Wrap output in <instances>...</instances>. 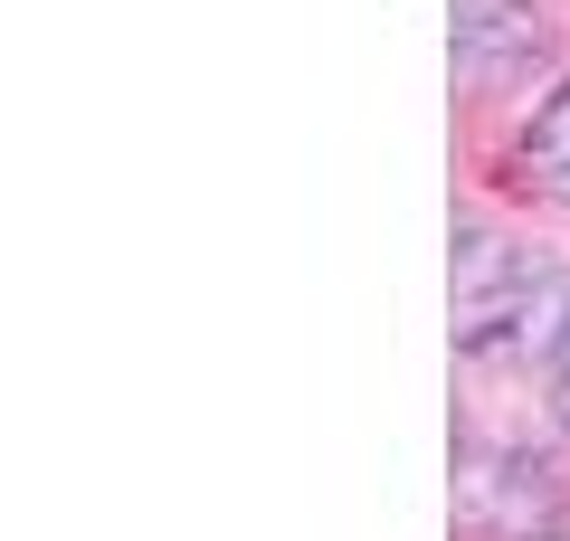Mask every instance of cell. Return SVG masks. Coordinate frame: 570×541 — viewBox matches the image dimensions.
Returning a JSON list of instances; mask_svg holds the SVG:
<instances>
[{
    "label": "cell",
    "instance_id": "2",
    "mask_svg": "<svg viewBox=\"0 0 570 541\" xmlns=\"http://www.w3.org/2000/svg\"><path fill=\"white\" fill-rule=\"evenodd\" d=\"M523 171H532V190H551V200H570V86L532 115V134H523Z\"/></svg>",
    "mask_w": 570,
    "mask_h": 541
},
{
    "label": "cell",
    "instance_id": "1",
    "mask_svg": "<svg viewBox=\"0 0 570 541\" xmlns=\"http://www.w3.org/2000/svg\"><path fill=\"white\" fill-rule=\"evenodd\" d=\"M542 48L523 0H456V77L485 86V77H513V67Z\"/></svg>",
    "mask_w": 570,
    "mask_h": 541
},
{
    "label": "cell",
    "instance_id": "3",
    "mask_svg": "<svg viewBox=\"0 0 570 541\" xmlns=\"http://www.w3.org/2000/svg\"><path fill=\"white\" fill-rule=\"evenodd\" d=\"M551 361H561V419H570V333H561V352H551Z\"/></svg>",
    "mask_w": 570,
    "mask_h": 541
}]
</instances>
